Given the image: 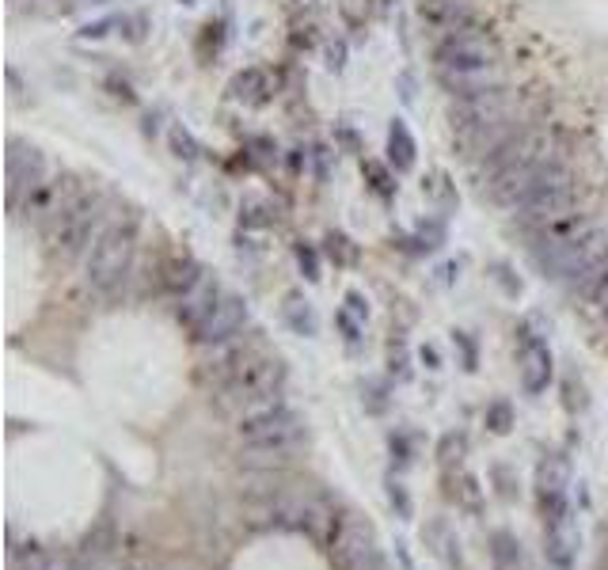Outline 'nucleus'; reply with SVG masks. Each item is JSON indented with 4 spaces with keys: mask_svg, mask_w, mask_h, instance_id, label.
Listing matches in <instances>:
<instances>
[{
    "mask_svg": "<svg viewBox=\"0 0 608 570\" xmlns=\"http://www.w3.org/2000/svg\"><path fill=\"white\" fill-rule=\"evenodd\" d=\"M80 198H84V187H80V179H76V175H54V179H46V183H42V190H38L27 206H23L19 217H35V221L54 228L57 221H61V217L80 202Z\"/></svg>",
    "mask_w": 608,
    "mask_h": 570,
    "instance_id": "6e6552de",
    "label": "nucleus"
},
{
    "mask_svg": "<svg viewBox=\"0 0 608 570\" xmlns=\"http://www.w3.org/2000/svg\"><path fill=\"white\" fill-rule=\"evenodd\" d=\"M536 487H540V498H544V510L555 517V513H563V498H567V487H570V460L559 453H551L540 460V468H536Z\"/></svg>",
    "mask_w": 608,
    "mask_h": 570,
    "instance_id": "9b49d317",
    "label": "nucleus"
},
{
    "mask_svg": "<svg viewBox=\"0 0 608 570\" xmlns=\"http://www.w3.org/2000/svg\"><path fill=\"white\" fill-rule=\"evenodd\" d=\"M551 380V354L540 335L521 331V384L529 392H544Z\"/></svg>",
    "mask_w": 608,
    "mask_h": 570,
    "instance_id": "ddd939ff",
    "label": "nucleus"
},
{
    "mask_svg": "<svg viewBox=\"0 0 608 570\" xmlns=\"http://www.w3.org/2000/svg\"><path fill=\"white\" fill-rule=\"evenodd\" d=\"M259 358V342L255 335H232V339L217 342V346H209V358H206V377H213L217 384H225L232 373H240L247 361Z\"/></svg>",
    "mask_w": 608,
    "mask_h": 570,
    "instance_id": "9d476101",
    "label": "nucleus"
},
{
    "mask_svg": "<svg viewBox=\"0 0 608 570\" xmlns=\"http://www.w3.org/2000/svg\"><path fill=\"white\" fill-rule=\"evenodd\" d=\"M339 323H342V331H346V339H350V342H358V339H361V335H358V327H354V320H350L346 312H342V316H339Z\"/></svg>",
    "mask_w": 608,
    "mask_h": 570,
    "instance_id": "c756f323",
    "label": "nucleus"
},
{
    "mask_svg": "<svg viewBox=\"0 0 608 570\" xmlns=\"http://www.w3.org/2000/svg\"><path fill=\"white\" fill-rule=\"evenodd\" d=\"M118 27L126 31V38H130V42H141L149 23H145V16H118Z\"/></svg>",
    "mask_w": 608,
    "mask_h": 570,
    "instance_id": "a878e982",
    "label": "nucleus"
},
{
    "mask_svg": "<svg viewBox=\"0 0 608 570\" xmlns=\"http://www.w3.org/2000/svg\"><path fill=\"white\" fill-rule=\"evenodd\" d=\"M491 426L498 430V434H506V430H510V407H506V403H494L491 407Z\"/></svg>",
    "mask_w": 608,
    "mask_h": 570,
    "instance_id": "bb28decb",
    "label": "nucleus"
},
{
    "mask_svg": "<svg viewBox=\"0 0 608 570\" xmlns=\"http://www.w3.org/2000/svg\"><path fill=\"white\" fill-rule=\"evenodd\" d=\"M42 183H46V156H42V149L23 141V137H12L8 141V206H12L16 217L42 190Z\"/></svg>",
    "mask_w": 608,
    "mask_h": 570,
    "instance_id": "0eeeda50",
    "label": "nucleus"
},
{
    "mask_svg": "<svg viewBox=\"0 0 608 570\" xmlns=\"http://www.w3.org/2000/svg\"><path fill=\"white\" fill-rule=\"evenodd\" d=\"M346 304H350V312H354V316H361V320L369 316V304L361 301V293H346Z\"/></svg>",
    "mask_w": 608,
    "mask_h": 570,
    "instance_id": "c85d7f7f",
    "label": "nucleus"
},
{
    "mask_svg": "<svg viewBox=\"0 0 608 570\" xmlns=\"http://www.w3.org/2000/svg\"><path fill=\"white\" fill-rule=\"evenodd\" d=\"M327 255H331L339 266L354 263V247H350V240H346L342 232H331V236H327Z\"/></svg>",
    "mask_w": 608,
    "mask_h": 570,
    "instance_id": "b1692460",
    "label": "nucleus"
},
{
    "mask_svg": "<svg viewBox=\"0 0 608 570\" xmlns=\"http://www.w3.org/2000/svg\"><path fill=\"white\" fill-rule=\"evenodd\" d=\"M285 320H289V327H293L297 335H316V316H312L308 301H301V297H289V301H285Z\"/></svg>",
    "mask_w": 608,
    "mask_h": 570,
    "instance_id": "aec40b11",
    "label": "nucleus"
},
{
    "mask_svg": "<svg viewBox=\"0 0 608 570\" xmlns=\"http://www.w3.org/2000/svg\"><path fill=\"white\" fill-rule=\"evenodd\" d=\"M441 88L460 99V95H475V92H487V88H498L506 84V69L502 65H487V69H456V73H437Z\"/></svg>",
    "mask_w": 608,
    "mask_h": 570,
    "instance_id": "2eb2a0df",
    "label": "nucleus"
},
{
    "mask_svg": "<svg viewBox=\"0 0 608 570\" xmlns=\"http://www.w3.org/2000/svg\"><path fill=\"white\" fill-rule=\"evenodd\" d=\"M578 544H582V532L574 525V517L567 510L555 513L548 525V559L559 570H570L578 559Z\"/></svg>",
    "mask_w": 608,
    "mask_h": 570,
    "instance_id": "4468645a",
    "label": "nucleus"
},
{
    "mask_svg": "<svg viewBox=\"0 0 608 570\" xmlns=\"http://www.w3.org/2000/svg\"><path fill=\"white\" fill-rule=\"evenodd\" d=\"M574 206H578V183H574V171L559 160V164H551V168L540 175V183L513 206V221L525 228V232L544 236L551 228L574 221V217H578Z\"/></svg>",
    "mask_w": 608,
    "mask_h": 570,
    "instance_id": "f03ea898",
    "label": "nucleus"
},
{
    "mask_svg": "<svg viewBox=\"0 0 608 570\" xmlns=\"http://www.w3.org/2000/svg\"><path fill=\"white\" fill-rule=\"evenodd\" d=\"M221 293H225L221 285H217V282H209V278H202V282L194 285L190 293H183V297H179V320H183V323H187V327H190V331H194V327H198V323L206 320L209 312L217 308V301H221Z\"/></svg>",
    "mask_w": 608,
    "mask_h": 570,
    "instance_id": "dca6fc26",
    "label": "nucleus"
},
{
    "mask_svg": "<svg viewBox=\"0 0 608 570\" xmlns=\"http://www.w3.org/2000/svg\"><path fill=\"white\" fill-rule=\"evenodd\" d=\"M422 361H426V369H437V350H434V346H426V350H422Z\"/></svg>",
    "mask_w": 608,
    "mask_h": 570,
    "instance_id": "7c9ffc66",
    "label": "nucleus"
},
{
    "mask_svg": "<svg viewBox=\"0 0 608 570\" xmlns=\"http://www.w3.org/2000/svg\"><path fill=\"white\" fill-rule=\"evenodd\" d=\"M107 225V213H103V198L99 194H88L76 202L61 221H57L50 232H54V251L65 255V259H76V255H88V247L95 244V236Z\"/></svg>",
    "mask_w": 608,
    "mask_h": 570,
    "instance_id": "423d86ee",
    "label": "nucleus"
},
{
    "mask_svg": "<svg viewBox=\"0 0 608 570\" xmlns=\"http://www.w3.org/2000/svg\"><path fill=\"white\" fill-rule=\"evenodd\" d=\"M168 145H171V152H175L179 160H187V164H194V160H198V152H202V145H198V141L190 137V130H183V126H171Z\"/></svg>",
    "mask_w": 608,
    "mask_h": 570,
    "instance_id": "412c9836",
    "label": "nucleus"
},
{
    "mask_svg": "<svg viewBox=\"0 0 608 570\" xmlns=\"http://www.w3.org/2000/svg\"><path fill=\"white\" fill-rule=\"evenodd\" d=\"M297 263H301L308 282H320V255H316V247L301 240V244H297Z\"/></svg>",
    "mask_w": 608,
    "mask_h": 570,
    "instance_id": "5701e85b",
    "label": "nucleus"
},
{
    "mask_svg": "<svg viewBox=\"0 0 608 570\" xmlns=\"http://www.w3.org/2000/svg\"><path fill=\"white\" fill-rule=\"evenodd\" d=\"M133 251H137V221H107L103 232L95 236V244L84 255V278L95 293H114L126 282L133 266Z\"/></svg>",
    "mask_w": 608,
    "mask_h": 570,
    "instance_id": "7ed1b4c3",
    "label": "nucleus"
},
{
    "mask_svg": "<svg viewBox=\"0 0 608 570\" xmlns=\"http://www.w3.org/2000/svg\"><path fill=\"white\" fill-rule=\"evenodd\" d=\"M327 65H331V69H335V73H339L342 65H346V46H331V50H327Z\"/></svg>",
    "mask_w": 608,
    "mask_h": 570,
    "instance_id": "cd10ccee",
    "label": "nucleus"
},
{
    "mask_svg": "<svg viewBox=\"0 0 608 570\" xmlns=\"http://www.w3.org/2000/svg\"><path fill=\"white\" fill-rule=\"evenodd\" d=\"M608 255V232L597 225H586V221H567V225L551 228L544 236H536L532 244V259L540 266V274L551 278V282L570 285L578 278H586L593 266Z\"/></svg>",
    "mask_w": 608,
    "mask_h": 570,
    "instance_id": "f257e3e1",
    "label": "nucleus"
},
{
    "mask_svg": "<svg viewBox=\"0 0 608 570\" xmlns=\"http://www.w3.org/2000/svg\"><path fill=\"white\" fill-rule=\"evenodd\" d=\"M434 65H437V73L502 65V46H498V38L487 35L479 23H468V27H456V31L437 38Z\"/></svg>",
    "mask_w": 608,
    "mask_h": 570,
    "instance_id": "20e7f679",
    "label": "nucleus"
},
{
    "mask_svg": "<svg viewBox=\"0 0 608 570\" xmlns=\"http://www.w3.org/2000/svg\"><path fill=\"white\" fill-rule=\"evenodd\" d=\"M365 175H369V183H373V190L377 194H396V183H392V175H388V168L384 164H377V160H365Z\"/></svg>",
    "mask_w": 608,
    "mask_h": 570,
    "instance_id": "4be33fe9",
    "label": "nucleus"
},
{
    "mask_svg": "<svg viewBox=\"0 0 608 570\" xmlns=\"http://www.w3.org/2000/svg\"><path fill=\"white\" fill-rule=\"evenodd\" d=\"M202 278H206V274H202V266L194 263L190 255H179V259L164 263V270H160V285H164L168 293H179V297L190 293Z\"/></svg>",
    "mask_w": 608,
    "mask_h": 570,
    "instance_id": "f3484780",
    "label": "nucleus"
},
{
    "mask_svg": "<svg viewBox=\"0 0 608 570\" xmlns=\"http://www.w3.org/2000/svg\"><path fill=\"white\" fill-rule=\"evenodd\" d=\"M339 137H342V141H346V149H350V152H358V137H354V133H350V130H339Z\"/></svg>",
    "mask_w": 608,
    "mask_h": 570,
    "instance_id": "2f4dec72",
    "label": "nucleus"
},
{
    "mask_svg": "<svg viewBox=\"0 0 608 570\" xmlns=\"http://www.w3.org/2000/svg\"><path fill=\"white\" fill-rule=\"evenodd\" d=\"M228 92L236 95V99H244V103H263L266 92H270V76L263 69H244V73L232 76V88Z\"/></svg>",
    "mask_w": 608,
    "mask_h": 570,
    "instance_id": "6ab92c4d",
    "label": "nucleus"
},
{
    "mask_svg": "<svg viewBox=\"0 0 608 570\" xmlns=\"http://www.w3.org/2000/svg\"><path fill=\"white\" fill-rule=\"evenodd\" d=\"M418 8V19L426 23V27H434V31H456V27H468L475 23L472 16V4L468 0H415Z\"/></svg>",
    "mask_w": 608,
    "mask_h": 570,
    "instance_id": "f8f14e48",
    "label": "nucleus"
},
{
    "mask_svg": "<svg viewBox=\"0 0 608 570\" xmlns=\"http://www.w3.org/2000/svg\"><path fill=\"white\" fill-rule=\"evenodd\" d=\"M388 160H392V168L396 171H411L415 168V141H411V133L403 122H392V130H388Z\"/></svg>",
    "mask_w": 608,
    "mask_h": 570,
    "instance_id": "a211bd4d",
    "label": "nucleus"
},
{
    "mask_svg": "<svg viewBox=\"0 0 608 570\" xmlns=\"http://www.w3.org/2000/svg\"><path fill=\"white\" fill-rule=\"evenodd\" d=\"M589 312H593V320L608 323V278L597 285V293L589 297Z\"/></svg>",
    "mask_w": 608,
    "mask_h": 570,
    "instance_id": "393cba45",
    "label": "nucleus"
},
{
    "mask_svg": "<svg viewBox=\"0 0 608 570\" xmlns=\"http://www.w3.org/2000/svg\"><path fill=\"white\" fill-rule=\"evenodd\" d=\"M244 323H247L244 297H236V293H221L217 308H213L206 320L194 327V339L202 342V346H217V342L240 335V327H244Z\"/></svg>",
    "mask_w": 608,
    "mask_h": 570,
    "instance_id": "1a4fd4ad",
    "label": "nucleus"
},
{
    "mask_svg": "<svg viewBox=\"0 0 608 570\" xmlns=\"http://www.w3.org/2000/svg\"><path fill=\"white\" fill-rule=\"evenodd\" d=\"M278 392H285L282 358H266V354H259V358H251L240 373H232V377L221 384V407L236 418L244 407H251L255 399L278 396Z\"/></svg>",
    "mask_w": 608,
    "mask_h": 570,
    "instance_id": "39448f33",
    "label": "nucleus"
}]
</instances>
